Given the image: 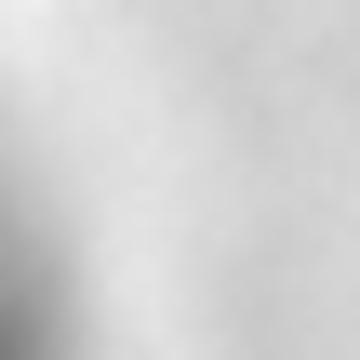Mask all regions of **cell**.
Returning <instances> with one entry per match:
<instances>
[{
    "mask_svg": "<svg viewBox=\"0 0 360 360\" xmlns=\"http://www.w3.org/2000/svg\"><path fill=\"white\" fill-rule=\"evenodd\" d=\"M0 360H40V334H27V294L0 281Z\"/></svg>",
    "mask_w": 360,
    "mask_h": 360,
    "instance_id": "obj_1",
    "label": "cell"
}]
</instances>
